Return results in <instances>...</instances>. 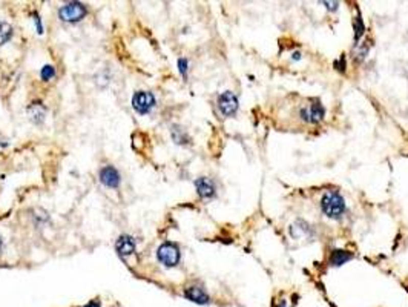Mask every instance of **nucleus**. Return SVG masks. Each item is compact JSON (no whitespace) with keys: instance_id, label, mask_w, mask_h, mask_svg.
<instances>
[{"instance_id":"obj_3","label":"nucleus","mask_w":408,"mask_h":307,"mask_svg":"<svg viewBox=\"0 0 408 307\" xmlns=\"http://www.w3.org/2000/svg\"><path fill=\"white\" fill-rule=\"evenodd\" d=\"M86 6L80 2H69L66 5H63L58 9V17L63 21H69V23H75L80 21L81 18H84L86 15Z\"/></svg>"},{"instance_id":"obj_22","label":"nucleus","mask_w":408,"mask_h":307,"mask_svg":"<svg viewBox=\"0 0 408 307\" xmlns=\"http://www.w3.org/2000/svg\"><path fill=\"white\" fill-rule=\"evenodd\" d=\"M278 307H287V304H285V301H282V302H281V304H279Z\"/></svg>"},{"instance_id":"obj_6","label":"nucleus","mask_w":408,"mask_h":307,"mask_svg":"<svg viewBox=\"0 0 408 307\" xmlns=\"http://www.w3.org/2000/svg\"><path fill=\"white\" fill-rule=\"evenodd\" d=\"M324 115H325V109H324V106L321 104V101L318 98L313 100V103L308 107L301 109L302 120L308 121V123H319V121L324 120Z\"/></svg>"},{"instance_id":"obj_19","label":"nucleus","mask_w":408,"mask_h":307,"mask_svg":"<svg viewBox=\"0 0 408 307\" xmlns=\"http://www.w3.org/2000/svg\"><path fill=\"white\" fill-rule=\"evenodd\" d=\"M34 21H35V25H37V32L41 34V32H43V26H41V20H40V17H38L37 14H34Z\"/></svg>"},{"instance_id":"obj_5","label":"nucleus","mask_w":408,"mask_h":307,"mask_svg":"<svg viewBox=\"0 0 408 307\" xmlns=\"http://www.w3.org/2000/svg\"><path fill=\"white\" fill-rule=\"evenodd\" d=\"M238 97L232 91H225L218 97V109L224 117H233L238 111Z\"/></svg>"},{"instance_id":"obj_15","label":"nucleus","mask_w":408,"mask_h":307,"mask_svg":"<svg viewBox=\"0 0 408 307\" xmlns=\"http://www.w3.org/2000/svg\"><path fill=\"white\" fill-rule=\"evenodd\" d=\"M370 40H365L362 45H359V49H357V52L354 54V60L356 61H362L365 57H367V54H368V49H370Z\"/></svg>"},{"instance_id":"obj_1","label":"nucleus","mask_w":408,"mask_h":307,"mask_svg":"<svg viewBox=\"0 0 408 307\" xmlns=\"http://www.w3.org/2000/svg\"><path fill=\"white\" fill-rule=\"evenodd\" d=\"M321 210L331 220H341L345 213V200L336 190H328L321 200Z\"/></svg>"},{"instance_id":"obj_9","label":"nucleus","mask_w":408,"mask_h":307,"mask_svg":"<svg viewBox=\"0 0 408 307\" xmlns=\"http://www.w3.org/2000/svg\"><path fill=\"white\" fill-rule=\"evenodd\" d=\"M98 177H100L101 184H104L106 187H118L120 180H121L118 170L114 166H104L100 170V175Z\"/></svg>"},{"instance_id":"obj_20","label":"nucleus","mask_w":408,"mask_h":307,"mask_svg":"<svg viewBox=\"0 0 408 307\" xmlns=\"http://www.w3.org/2000/svg\"><path fill=\"white\" fill-rule=\"evenodd\" d=\"M322 5H327V8H328L330 11H334V9H337V5H339V3H337V2H334V3H333V2H322Z\"/></svg>"},{"instance_id":"obj_16","label":"nucleus","mask_w":408,"mask_h":307,"mask_svg":"<svg viewBox=\"0 0 408 307\" xmlns=\"http://www.w3.org/2000/svg\"><path fill=\"white\" fill-rule=\"evenodd\" d=\"M172 137H173V140H175L176 143H179V144L187 143V140H189L187 134H186L181 127H178V126H173V129H172Z\"/></svg>"},{"instance_id":"obj_21","label":"nucleus","mask_w":408,"mask_h":307,"mask_svg":"<svg viewBox=\"0 0 408 307\" xmlns=\"http://www.w3.org/2000/svg\"><path fill=\"white\" fill-rule=\"evenodd\" d=\"M83 307H100V301L98 299H92V301H89L86 305H83Z\"/></svg>"},{"instance_id":"obj_8","label":"nucleus","mask_w":408,"mask_h":307,"mask_svg":"<svg viewBox=\"0 0 408 307\" xmlns=\"http://www.w3.org/2000/svg\"><path fill=\"white\" fill-rule=\"evenodd\" d=\"M195 187H196V192L201 198H213L215 193H216V187H215V183L207 178V177H199L195 180Z\"/></svg>"},{"instance_id":"obj_14","label":"nucleus","mask_w":408,"mask_h":307,"mask_svg":"<svg viewBox=\"0 0 408 307\" xmlns=\"http://www.w3.org/2000/svg\"><path fill=\"white\" fill-rule=\"evenodd\" d=\"M362 34H364V21H362L360 15H357L354 18V46H357V41L362 37Z\"/></svg>"},{"instance_id":"obj_2","label":"nucleus","mask_w":408,"mask_h":307,"mask_svg":"<svg viewBox=\"0 0 408 307\" xmlns=\"http://www.w3.org/2000/svg\"><path fill=\"white\" fill-rule=\"evenodd\" d=\"M179 249L173 243H163L158 250H156V258L158 261L166 266V267H175L179 262Z\"/></svg>"},{"instance_id":"obj_4","label":"nucleus","mask_w":408,"mask_h":307,"mask_svg":"<svg viewBox=\"0 0 408 307\" xmlns=\"http://www.w3.org/2000/svg\"><path fill=\"white\" fill-rule=\"evenodd\" d=\"M155 106V97L152 92L149 91H137L132 97V107L144 115V114H149L152 111V107Z\"/></svg>"},{"instance_id":"obj_13","label":"nucleus","mask_w":408,"mask_h":307,"mask_svg":"<svg viewBox=\"0 0 408 307\" xmlns=\"http://www.w3.org/2000/svg\"><path fill=\"white\" fill-rule=\"evenodd\" d=\"M12 37V26L6 21H0V45H5Z\"/></svg>"},{"instance_id":"obj_18","label":"nucleus","mask_w":408,"mask_h":307,"mask_svg":"<svg viewBox=\"0 0 408 307\" xmlns=\"http://www.w3.org/2000/svg\"><path fill=\"white\" fill-rule=\"evenodd\" d=\"M178 69H179V72H181L183 77L187 75V69H189V61H187V58H179V60H178Z\"/></svg>"},{"instance_id":"obj_23","label":"nucleus","mask_w":408,"mask_h":307,"mask_svg":"<svg viewBox=\"0 0 408 307\" xmlns=\"http://www.w3.org/2000/svg\"><path fill=\"white\" fill-rule=\"evenodd\" d=\"M0 247H2V239H0Z\"/></svg>"},{"instance_id":"obj_7","label":"nucleus","mask_w":408,"mask_h":307,"mask_svg":"<svg viewBox=\"0 0 408 307\" xmlns=\"http://www.w3.org/2000/svg\"><path fill=\"white\" fill-rule=\"evenodd\" d=\"M183 295H184V298H187L189 301H192V302H195V304H199V305H206V304L210 302V296H209V293H207L202 287H199V286H189V287H186Z\"/></svg>"},{"instance_id":"obj_17","label":"nucleus","mask_w":408,"mask_h":307,"mask_svg":"<svg viewBox=\"0 0 408 307\" xmlns=\"http://www.w3.org/2000/svg\"><path fill=\"white\" fill-rule=\"evenodd\" d=\"M40 75H41V78H43L44 81L51 80V78L55 75V69H54V66H51V64H46V66H43V68H41V72H40Z\"/></svg>"},{"instance_id":"obj_12","label":"nucleus","mask_w":408,"mask_h":307,"mask_svg":"<svg viewBox=\"0 0 408 307\" xmlns=\"http://www.w3.org/2000/svg\"><path fill=\"white\" fill-rule=\"evenodd\" d=\"M44 114H46V109H44V106L41 103H34L29 107V117L35 123H41L43 118H44Z\"/></svg>"},{"instance_id":"obj_10","label":"nucleus","mask_w":408,"mask_h":307,"mask_svg":"<svg viewBox=\"0 0 408 307\" xmlns=\"http://www.w3.org/2000/svg\"><path fill=\"white\" fill-rule=\"evenodd\" d=\"M115 250L121 258H126L135 252V239L130 235H120L115 243Z\"/></svg>"},{"instance_id":"obj_11","label":"nucleus","mask_w":408,"mask_h":307,"mask_svg":"<svg viewBox=\"0 0 408 307\" xmlns=\"http://www.w3.org/2000/svg\"><path fill=\"white\" fill-rule=\"evenodd\" d=\"M351 258H353L351 252H347V250H342V249H333L330 256H328V264L333 266V267H339V266L345 264L347 261H350Z\"/></svg>"}]
</instances>
